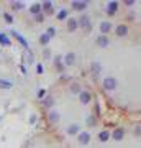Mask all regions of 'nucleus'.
Masks as SVG:
<instances>
[{
    "instance_id": "obj_2",
    "label": "nucleus",
    "mask_w": 141,
    "mask_h": 148,
    "mask_svg": "<svg viewBox=\"0 0 141 148\" xmlns=\"http://www.w3.org/2000/svg\"><path fill=\"white\" fill-rule=\"evenodd\" d=\"M21 148H67L56 135L48 132L46 128H41L33 135L26 138Z\"/></svg>"
},
{
    "instance_id": "obj_1",
    "label": "nucleus",
    "mask_w": 141,
    "mask_h": 148,
    "mask_svg": "<svg viewBox=\"0 0 141 148\" xmlns=\"http://www.w3.org/2000/svg\"><path fill=\"white\" fill-rule=\"evenodd\" d=\"M44 128L67 147L97 132L102 123V107L95 86L84 77L58 79L41 99Z\"/></svg>"
}]
</instances>
